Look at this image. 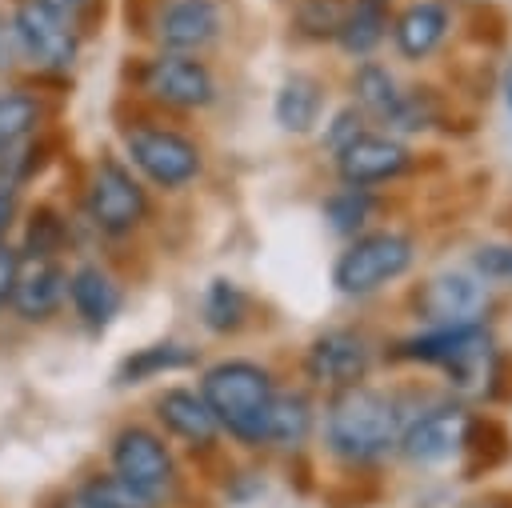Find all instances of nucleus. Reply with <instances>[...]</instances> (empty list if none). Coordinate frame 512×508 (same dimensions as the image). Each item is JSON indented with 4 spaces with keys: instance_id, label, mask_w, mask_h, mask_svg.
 I'll use <instances>...</instances> for the list:
<instances>
[{
    "instance_id": "f257e3e1",
    "label": "nucleus",
    "mask_w": 512,
    "mask_h": 508,
    "mask_svg": "<svg viewBox=\"0 0 512 508\" xmlns=\"http://www.w3.org/2000/svg\"><path fill=\"white\" fill-rule=\"evenodd\" d=\"M408 404L400 392L376 384H352L324 400V448L348 468L380 464L396 452Z\"/></svg>"
},
{
    "instance_id": "f03ea898",
    "label": "nucleus",
    "mask_w": 512,
    "mask_h": 508,
    "mask_svg": "<svg viewBox=\"0 0 512 508\" xmlns=\"http://www.w3.org/2000/svg\"><path fill=\"white\" fill-rule=\"evenodd\" d=\"M384 360L440 368L448 388H456V396L488 400L500 348H496L488 324L476 320V324H440V328H420L412 336H400L384 348Z\"/></svg>"
},
{
    "instance_id": "7ed1b4c3",
    "label": "nucleus",
    "mask_w": 512,
    "mask_h": 508,
    "mask_svg": "<svg viewBox=\"0 0 512 508\" xmlns=\"http://www.w3.org/2000/svg\"><path fill=\"white\" fill-rule=\"evenodd\" d=\"M200 396L216 416V428L228 432L244 448H264L268 440V412L276 396V376L268 364L248 356L216 360L200 372Z\"/></svg>"
},
{
    "instance_id": "20e7f679",
    "label": "nucleus",
    "mask_w": 512,
    "mask_h": 508,
    "mask_svg": "<svg viewBox=\"0 0 512 508\" xmlns=\"http://www.w3.org/2000/svg\"><path fill=\"white\" fill-rule=\"evenodd\" d=\"M416 264V240L404 228H368L344 244L332 264V284L348 300H368L408 276Z\"/></svg>"
},
{
    "instance_id": "39448f33",
    "label": "nucleus",
    "mask_w": 512,
    "mask_h": 508,
    "mask_svg": "<svg viewBox=\"0 0 512 508\" xmlns=\"http://www.w3.org/2000/svg\"><path fill=\"white\" fill-rule=\"evenodd\" d=\"M124 156H128V168H136V176L160 192H180L204 176L200 144L168 124L140 120L124 128Z\"/></svg>"
},
{
    "instance_id": "423d86ee",
    "label": "nucleus",
    "mask_w": 512,
    "mask_h": 508,
    "mask_svg": "<svg viewBox=\"0 0 512 508\" xmlns=\"http://www.w3.org/2000/svg\"><path fill=\"white\" fill-rule=\"evenodd\" d=\"M108 460H112V476L152 508L168 504L180 488L176 456L164 444V436L148 424H124L108 444Z\"/></svg>"
},
{
    "instance_id": "0eeeda50",
    "label": "nucleus",
    "mask_w": 512,
    "mask_h": 508,
    "mask_svg": "<svg viewBox=\"0 0 512 508\" xmlns=\"http://www.w3.org/2000/svg\"><path fill=\"white\" fill-rule=\"evenodd\" d=\"M8 32L16 60H24L36 72L60 76L80 56V24L44 0H16L8 12Z\"/></svg>"
},
{
    "instance_id": "6e6552de",
    "label": "nucleus",
    "mask_w": 512,
    "mask_h": 508,
    "mask_svg": "<svg viewBox=\"0 0 512 508\" xmlns=\"http://www.w3.org/2000/svg\"><path fill=\"white\" fill-rule=\"evenodd\" d=\"M148 188L144 180L120 160V156H100L92 164V176L84 184V212L96 232L120 240L132 236L148 220Z\"/></svg>"
},
{
    "instance_id": "1a4fd4ad",
    "label": "nucleus",
    "mask_w": 512,
    "mask_h": 508,
    "mask_svg": "<svg viewBox=\"0 0 512 508\" xmlns=\"http://www.w3.org/2000/svg\"><path fill=\"white\" fill-rule=\"evenodd\" d=\"M372 364H376V340L356 324H340V328H324L308 340L300 368L312 388L332 396L340 388L364 384Z\"/></svg>"
},
{
    "instance_id": "9d476101",
    "label": "nucleus",
    "mask_w": 512,
    "mask_h": 508,
    "mask_svg": "<svg viewBox=\"0 0 512 508\" xmlns=\"http://www.w3.org/2000/svg\"><path fill=\"white\" fill-rule=\"evenodd\" d=\"M136 84L152 104L172 108V112H204L220 96L216 72L200 56H184V52L148 56L140 76H136Z\"/></svg>"
},
{
    "instance_id": "9b49d317",
    "label": "nucleus",
    "mask_w": 512,
    "mask_h": 508,
    "mask_svg": "<svg viewBox=\"0 0 512 508\" xmlns=\"http://www.w3.org/2000/svg\"><path fill=\"white\" fill-rule=\"evenodd\" d=\"M468 416L472 412L452 396L448 400H428L424 408H408L396 452L408 464H444V460L460 456Z\"/></svg>"
},
{
    "instance_id": "f8f14e48",
    "label": "nucleus",
    "mask_w": 512,
    "mask_h": 508,
    "mask_svg": "<svg viewBox=\"0 0 512 508\" xmlns=\"http://www.w3.org/2000/svg\"><path fill=\"white\" fill-rule=\"evenodd\" d=\"M408 304L424 328L476 324L488 312V284L472 272H436L408 292Z\"/></svg>"
},
{
    "instance_id": "ddd939ff",
    "label": "nucleus",
    "mask_w": 512,
    "mask_h": 508,
    "mask_svg": "<svg viewBox=\"0 0 512 508\" xmlns=\"http://www.w3.org/2000/svg\"><path fill=\"white\" fill-rule=\"evenodd\" d=\"M336 176L348 188H376V184H392L412 168V148L392 136V132H360L356 140H348L336 156Z\"/></svg>"
},
{
    "instance_id": "4468645a",
    "label": "nucleus",
    "mask_w": 512,
    "mask_h": 508,
    "mask_svg": "<svg viewBox=\"0 0 512 508\" xmlns=\"http://www.w3.org/2000/svg\"><path fill=\"white\" fill-rule=\"evenodd\" d=\"M224 32V8L220 0H160L152 16V36L160 52H184L200 56L208 44H216Z\"/></svg>"
},
{
    "instance_id": "2eb2a0df",
    "label": "nucleus",
    "mask_w": 512,
    "mask_h": 508,
    "mask_svg": "<svg viewBox=\"0 0 512 508\" xmlns=\"http://www.w3.org/2000/svg\"><path fill=\"white\" fill-rule=\"evenodd\" d=\"M64 296H68V272L60 268V260L24 256L8 308L24 324H48L64 308Z\"/></svg>"
},
{
    "instance_id": "dca6fc26",
    "label": "nucleus",
    "mask_w": 512,
    "mask_h": 508,
    "mask_svg": "<svg viewBox=\"0 0 512 508\" xmlns=\"http://www.w3.org/2000/svg\"><path fill=\"white\" fill-rule=\"evenodd\" d=\"M64 300L72 304V316L88 332H104L120 316V308H124V288H120V280L104 264L84 260V264H76L68 272V296Z\"/></svg>"
},
{
    "instance_id": "f3484780",
    "label": "nucleus",
    "mask_w": 512,
    "mask_h": 508,
    "mask_svg": "<svg viewBox=\"0 0 512 508\" xmlns=\"http://www.w3.org/2000/svg\"><path fill=\"white\" fill-rule=\"evenodd\" d=\"M448 28H452V12L440 0H412L392 16L388 36L400 60L420 64L448 40Z\"/></svg>"
},
{
    "instance_id": "a211bd4d",
    "label": "nucleus",
    "mask_w": 512,
    "mask_h": 508,
    "mask_svg": "<svg viewBox=\"0 0 512 508\" xmlns=\"http://www.w3.org/2000/svg\"><path fill=\"white\" fill-rule=\"evenodd\" d=\"M152 408H156L160 428H164L172 440L188 444V448H212V444L220 440L216 416L208 412V404H204L200 388L172 384V388H164V392L156 396V404H152Z\"/></svg>"
},
{
    "instance_id": "6ab92c4d",
    "label": "nucleus",
    "mask_w": 512,
    "mask_h": 508,
    "mask_svg": "<svg viewBox=\"0 0 512 508\" xmlns=\"http://www.w3.org/2000/svg\"><path fill=\"white\" fill-rule=\"evenodd\" d=\"M324 104H328V88L320 76L312 72H288L272 96V120L292 132V136H308L316 132L320 116H324Z\"/></svg>"
},
{
    "instance_id": "aec40b11",
    "label": "nucleus",
    "mask_w": 512,
    "mask_h": 508,
    "mask_svg": "<svg viewBox=\"0 0 512 508\" xmlns=\"http://www.w3.org/2000/svg\"><path fill=\"white\" fill-rule=\"evenodd\" d=\"M388 24H392V0H348L344 24L332 44L352 60H372V52L388 40Z\"/></svg>"
},
{
    "instance_id": "412c9836",
    "label": "nucleus",
    "mask_w": 512,
    "mask_h": 508,
    "mask_svg": "<svg viewBox=\"0 0 512 508\" xmlns=\"http://www.w3.org/2000/svg\"><path fill=\"white\" fill-rule=\"evenodd\" d=\"M316 428V404L304 388H276L272 396V412H268V448H284L296 452L308 444Z\"/></svg>"
},
{
    "instance_id": "4be33fe9",
    "label": "nucleus",
    "mask_w": 512,
    "mask_h": 508,
    "mask_svg": "<svg viewBox=\"0 0 512 508\" xmlns=\"http://www.w3.org/2000/svg\"><path fill=\"white\" fill-rule=\"evenodd\" d=\"M200 360V352L184 340H156V344H144L136 352H128L116 368V384H144V380H156V376H168V372H184Z\"/></svg>"
},
{
    "instance_id": "5701e85b",
    "label": "nucleus",
    "mask_w": 512,
    "mask_h": 508,
    "mask_svg": "<svg viewBox=\"0 0 512 508\" xmlns=\"http://www.w3.org/2000/svg\"><path fill=\"white\" fill-rule=\"evenodd\" d=\"M352 104L372 120V124H384L400 100V80L380 64V60H356L352 68Z\"/></svg>"
},
{
    "instance_id": "b1692460",
    "label": "nucleus",
    "mask_w": 512,
    "mask_h": 508,
    "mask_svg": "<svg viewBox=\"0 0 512 508\" xmlns=\"http://www.w3.org/2000/svg\"><path fill=\"white\" fill-rule=\"evenodd\" d=\"M248 308H252L248 292H244L236 280H228V276L208 280V288H204V296H200V320H204V328L216 332V336L240 332V328L248 324Z\"/></svg>"
},
{
    "instance_id": "393cba45",
    "label": "nucleus",
    "mask_w": 512,
    "mask_h": 508,
    "mask_svg": "<svg viewBox=\"0 0 512 508\" xmlns=\"http://www.w3.org/2000/svg\"><path fill=\"white\" fill-rule=\"evenodd\" d=\"M44 124V100L28 88H4L0 92V156L16 144L32 140Z\"/></svg>"
},
{
    "instance_id": "a878e982",
    "label": "nucleus",
    "mask_w": 512,
    "mask_h": 508,
    "mask_svg": "<svg viewBox=\"0 0 512 508\" xmlns=\"http://www.w3.org/2000/svg\"><path fill=\"white\" fill-rule=\"evenodd\" d=\"M508 444H512V436H508V428H504L500 420H492V416H468L464 444H460L468 480H472L480 468L488 472V468L504 464V460H508Z\"/></svg>"
},
{
    "instance_id": "bb28decb",
    "label": "nucleus",
    "mask_w": 512,
    "mask_h": 508,
    "mask_svg": "<svg viewBox=\"0 0 512 508\" xmlns=\"http://www.w3.org/2000/svg\"><path fill=\"white\" fill-rule=\"evenodd\" d=\"M320 212H324V220H328V228L336 236L352 240V236L368 232V220L376 212V192L372 188H348V184H340L336 192L324 196Z\"/></svg>"
},
{
    "instance_id": "cd10ccee",
    "label": "nucleus",
    "mask_w": 512,
    "mask_h": 508,
    "mask_svg": "<svg viewBox=\"0 0 512 508\" xmlns=\"http://www.w3.org/2000/svg\"><path fill=\"white\" fill-rule=\"evenodd\" d=\"M436 120H440V96H436V88L424 84V88H400V100L380 128L400 136V132H424Z\"/></svg>"
},
{
    "instance_id": "c85d7f7f",
    "label": "nucleus",
    "mask_w": 512,
    "mask_h": 508,
    "mask_svg": "<svg viewBox=\"0 0 512 508\" xmlns=\"http://www.w3.org/2000/svg\"><path fill=\"white\" fill-rule=\"evenodd\" d=\"M344 12H348V0H296L292 24L304 40H336Z\"/></svg>"
},
{
    "instance_id": "c756f323",
    "label": "nucleus",
    "mask_w": 512,
    "mask_h": 508,
    "mask_svg": "<svg viewBox=\"0 0 512 508\" xmlns=\"http://www.w3.org/2000/svg\"><path fill=\"white\" fill-rule=\"evenodd\" d=\"M64 240H68V224L60 220V212L48 208V204L32 208L28 228H24V256H48V260H56L64 252Z\"/></svg>"
},
{
    "instance_id": "7c9ffc66",
    "label": "nucleus",
    "mask_w": 512,
    "mask_h": 508,
    "mask_svg": "<svg viewBox=\"0 0 512 508\" xmlns=\"http://www.w3.org/2000/svg\"><path fill=\"white\" fill-rule=\"evenodd\" d=\"M368 116L356 108V104H344V108H336L332 116H328V124H324V132H320V148L328 152V156H336L348 140H356L360 132H368Z\"/></svg>"
},
{
    "instance_id": "2f4dec72",
    "label": "nucleus",
    "mask_w": 512,
    "mask_h": 508,
    "mask_svg": "<svg viewBox=\"0 0 512 508\" xmlns=\"http://www.w3.org/2000/svg\"><path fill=\"white\" fill-rule=\"evenodd\" d=\"M472 272L480 280H512V244H480L472 252Z\"/></svg>"
},
{
    "instance_id": "473e14b6",
    "label": "nucleus",
    "mask_w": 512,
    "mask_h": 508,
    "mask_svg": "<svg viewBox=\"0 0 512 508\" xmlns=\"http://www.w3.org/2000/svg\"><path fill=\"white\" fill-rule=\"evenodd\" d=\"M20 260H24V252H20L16 244L0 240V312H4V308H8V300H12L16 276H20Z\"/></svg>"
},
{
    "instance_id": "72a5a7b5",
    "label": "nucleus",
    "mask_w": 512,
    "mask_h": 508,
    "mask_svg": "<svg viewBox=\"0 0 512 508\" xmlns=\"http://www.w3.org/2000/svg\"><path fill=\"white\" fill-rule=\"evenodd\" d=\"M56 508H108V504L100 500V492L92 488V480H84V484H76L68 496H60Z\"/></svg>"
},
{
    "instance_id": "f704fd0d",
    "label": "nucleus",
    "mask_w": 512,
    "mask_h": 508,
    "mask_svg": "<svg viewBox=\"0 0 512 508\" xmlns=\"http://www.w3.org/2000/svg\"><path fill=\"white\" fill-rule=\"evenodd\" d=\"M12 220H16V188L0 180V240H4V232L12 228Z\"/></svg>"
},
{
    "instance_id": "c9c22d12",
    "label": "nucleus",
    "mask_w": 512,
    "mask_h": 508,
    "mask_svg": "<svg viewBox=\"0 0 512 508\" xmlns=\"http://www.w3.org/2000/svg\"><path fill=\"white\" fill-rule=\"evenodd\" d=\"M44 4H52V8H60V12H68V16H72V20L80 24V12H84V8H92L96 0H44Z\"/></svg>"
},
{
    "instance_id": "e433bc0d",
    "label": "nucleus",
    "mask_w": 512,
    "mask_h": 508,
    "mask_svg": "<svg viewBox=\"0 0 512 508\" xmlns=\"http://www.w3.org/2000/svg\"><path fill=\"white\" fill-rule=\"evenodd\" d=\"M500 92H504V104H508V112H512V60H508L504 72H500Z\"/></svg>"
},
{
    "instance_id": "4c0bfd02",
    "label": "nucleus",
    "mask_w": 512,
    "mask_h": 508,
    "mask_svg": "<svg viewBox=\"0 0 512 508\" xmlns=\"http://www.w3.org/2000/svg\"><path fill=\"white\" fill-rule=\"evenodd\" d=\"M480 508H512V504H480Z\"/></svg>"
}]
</instances>
